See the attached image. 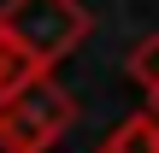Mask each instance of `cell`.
<instances>
[{
    "instance_id": "cell-1",
    "label": "cell",
    "mask_w": 159,
    "mask_h": 153,
    "mask_svg": "<svg viewBox=\"0 0 159 153\" xmlns=\"http://www.w3.org/2000/svg\"><path fill=\"white\" fill-rule=\"evenodd\" d=\"M77 124V94L53 71H24L0 94V153H53Z\"/></svg>"
},
{
    "instance_id": "cell-2",
    "label": "cell",
    "mask_w": 159,
    "mask_h": 153,
    "mask_svg": "<svg viewBox=\"0 0 159 153\" xmlns=\"http://www.w3.org/2000/svg\"><path fill=\"white\" fill-rule=\"evenodd\" d=\"M0 35L24 59V71H59L89 41V6L83 0H6Z\"/></svg>"
},
{
    "instance_id": "cell-3",
    "label": "cell",
    "mask_w": 159,
    "mask_h": 153,
    "mask_svg": "<svg viewBox=\"0 0 159 153\" xmlns=\"http://www.w3.org/2000/svg\"><path fill=\"white\" fill-rule=\"evenodd\" d=\"M124 77L142 88V100L159 112V29H148V35H136V47L124 53Z\"/></svg>"
},
{
    "instance_id": "cell-4",
    "label": "cell",
    "mask_w": 159,
    "mask_h": 153,
    "mask_svg": "<svg viewBox=\"0 0 159 153\" xmlns=\"http://www.w3.org/2000/svg\"><path fill=\"white\" fill-rule=\"evenodd\" d=\"M94 153H159V112H153V106H142L136 118H124V124H118Z\"/></svg>"
},
{
    "instance_id": "cell-5",
    "label": "cell",
    "mask_w": 159,
    "mask_h": 153,
    "mask_svg": "<svg viewBox=\"0 0 159 153\" xmlns=\"http://www.w3.org/2000/svg\"><path fill=\"white\" fill-rule=\"evenodd\" d=\"M18 77H24V59H18V53H12V41L0 35V94H6Z\"/></svg>"
}]
</instances>
